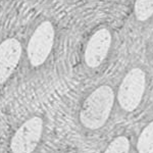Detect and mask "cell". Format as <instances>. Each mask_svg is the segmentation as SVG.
<instances>
[{
    "label": "cell",
    "mask_w": 153,
    "mask_h": 153,
    "mask_svg": "<svg viewBox=\"0 0 153 153\" xmlns=\"http://www.w3.org/2000/svg\"><path fill=\"white\" fill-rule=\"evenodd\" d=\"M115 104V89L111 85L96 86L82 101L79 112L81 125L90 131L100 130L107 124Z\"/></svg>",
    "instance_id": "1"
},
{
    "label": "cell",
    "mask_w": 153,
    "mask_h": 153,
    "mask_svg": "<svg viewBox=\"0 0 153 153\" xmlns=\"http://www.w3.org/2000/svg\"><path fill=\"white\" fill-rule=\"evenodd\" d=\"M117 48V34L109 25H99L84 43L82 61L89 71H99L108 65Z\"/></svg>",
    "instance_id": "2"
},
{
    "label": "cell",
    "mask_w": 153,
    "mask_h": 153,
    "mask_svg": "<svg viewBox=\"0 0 153 153\" xmlns=\"http://www.w3.org/2000/svg\"><path fill=\"white\" fill-rule=\"evenodd\" d=\"M149 74L144 65L136 63L128 68L115 89L117 104L124 112H134L146 95Z\"/></svg>",
    "instance_id": "3"
},
{
    "label": "cell",
    "mask_w": 153,
    "mask_h": 153,
    "mask_svg": "<svg viewBox=\"0 0 153 153\" xmlns=\"http://www.w3.org/2000/svg\"><path fill=\"white\" fill-rule=\"evenodd\" d=\"M56 39V30L52 22H41L34 30L27 46L30 65L34 68L43 65L52 53Z\"/></svg>",
    "instance_id": "4"
},
{
    "label": "cell",
    "mask_w": 153,
    "mask_h": 153,
    "mask_svg": "<svg viewBox=\"0 0 153 153\" xmlns=\"http://www.w3.org/2000/svg\"><path fill=\"white\" fill-rule=\"evenodd\" d=\"M43 120L33 117L24 123L12 137L10 148L12 153H32L39 144L43 133Z\"/></svg>",
    "instance_id": "5"
},
{
    "label": "cell",
    "mask_w": 153,
    "mask_h": 153,
    "mask_svg": "<svg viewBox=\"0 0 153 153\" xmlns=\"http://www.w3.org/2000/svg\"><path fill=\"white\" fill-rule=\"evenodd\" d=\"M22 56V45L14 38L0 44V84L6 82L16 68Z\"/></svg>",
    "instance_id": "6"
},
{
    "label": "cell",
    "mask_w": 153,
    "mask_h": 153,
    "mask_svg": "<svg viewBox=\"0 0 153 153\" xmlns=\"http://www.w3.org/2000/svg\"><path fill=\"white\" fill-rule=\"evenodd\" d=\"M132 16L136 24H147L153 19V0H134Z\"/></svg>",
    "instance_id": "7"
},
{
    "label": "cell",
    "mask_w": 153,
    "mask_h": 153,
    "mask_svg": "<svg viewBox=\"0 0 153 153\" xmlns=\"http://www.w3.org/2000/svg\"><path fill=\"white\" fill-rule=\"evenodd\" d=\"M138 153H153V120L143 128L136 145Z\"/></svg>",
    "instance_id": "8"
},
{
    "label": "cell",
    "mask_w": 153,
    "mask_h": 153,
    "mask_svg": "<svg viewBox=\"0 0 153 153\" xmlns=\"http://www.w3.org/2000/svg\"><path fill=\"white\" fill-rule=\"evenodd\" d=\"M130 148L129 138L126 136H118L109 142L103 153H129Z\"/></svg>",
    "instance_id": "9"
},
{
    "label": "cell",
    "mask_w": 153,
    "mask_h": 153,
    "mask_svg": "<svg viewBox=\"0 0 153 153\" xmlns=\"http://www.w3.org/2000/svg\"><path fill=\"white\" fill-rule=\"evenodd\" d=\"M146 55H147V58H148V60H149V62L153 65V38L149 41V43H148V45H147Z\"/></svg>",
    "instance_id": "10"
}]
</instances>
